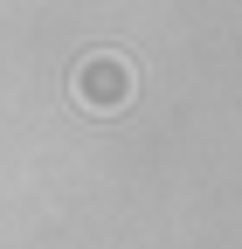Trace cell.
<instances>
[{"label":"cell","instance_id":"6da1fadb","mask_svg":"<svg viewBox=\"0 0 242 249\" xmlns=\"http://www.w3.org/2000/svg\"><path fill=\"white\" fill-rule=\"evenodd\" d=\"M69 90H76V104H83V111H125V104H132V62L104 49V55L76 62Z\"/></svg>","mask_w":242,"mask_h":249}]
</instances>
